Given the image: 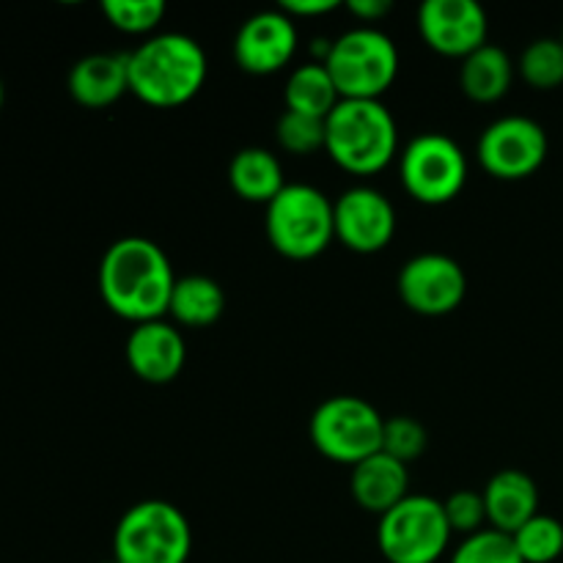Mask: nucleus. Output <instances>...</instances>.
Instances as JSON below:
<instances>
[{
	"label": "nucleus",
	"mask_w": 563,
	"mask_h": 563,
	"mask_svg": "<svg viewBox=\"0 0 563 563\" xmlns=\"http://www.w3.org/2000/svg\"><path fill=\"white\" fill-rule=\"evenodd\" d=\"M267 240L280 256L308 262L335 240L333 201L313 185L291 181L267 203Z\"/></svg>",
	"instance_id": "nucleus-4"
},
{
	"label": "nucleus",
	"mask_w": 563,
	"mask_h": 563,
	"mask_svg": "<svg viewBox=\"0 0 563 563\" xmlns=\"http://www.w3.org/2000/svg\"><path fill=\"white\" fill-rule=\"evenodd\" d=\"M429 443V434L423 429V423L412 416H394V418H385V427H383V451L394 460L405 462H416L418 456L427 451Z\"/></svg>",
	"instance_id": "nucleus-28"
},
{
	"label": "nucleus",
	"mask_w": 563,
	"mask_h": 563,
	"mask_svg": "<svg viewBox=\"0 0 563 563\" xmlns=\"http://www.w3.org/2000/svg\"><path fill=\"white\" fill-rule=\"evenodd\" d=\"M487 526L500 533H517L528 520L539 515V489L522 471H500L484 487Z\"/></svg>",
	"instance_id": "nucleus-18"
},
{
	"label": "nucleus",
	"mask_w": 563,
	"mask_h": 563,
	"mask_svg": "<svg viewBox=\"0 0 563 563\" xmlns=\"http://www.w3.org/2000/svg\"><path fill=\"white\" fill-rule=\"evenodd\" d=\"M130 60V91L152 108L187 104L207 82V53L187 33H157L137 44Z\"/></svg>",
	"instance_id": "nucleus-2"
},
{
	"label": "nucleus",
	"mask_w": 563,
	"mask_h": 563,
	"mask_svg": "<svg viewBox=\"0 0 563 563\" xmlns=\"http://www.w3.org/2000/svg\"><path fill=\"white\" fill-rule=\"evenodd\" d=\"M410 471H407L405 462L394 460L385 451H377L368 460L357 462L352 467V498L361 506L363 511H372V515L383 517L385 511L394 509L396 504L410 495Z\"/></svg>",
	"instance_id": "nucleus-17"
},
{
	"label": "nucleus",
	"mask_w": 563,
	"mask_h": 563,
	"mask_svg": "<svg viewBox=\"0 0 563 563\" xmlns=\"http://www.w3.org/2000/svg\"><path fill=\"white\" fill-rule=\"evenodd\" d=\"M190 550V522L168 500L130 506L113 533V559L119 563H187Z\"/></svg>",
	"instance_id": "nucleus-6"
},
{
	"label": "nucleus",
	"mask_w": 563,
	"mask_h": 563,
	"mask_svg": "<svg viewBox=\"0 0 563 563\" xmlns=\"http://www.w3.org/2000/svg\"><path fill=\"white\" fill-rule=\"evenodd\" d=\"M449 563H526L515 548V539L509 533H500L495 528L473 533L462 539Z\"/></svg>",
	"instance_id": "nucleus-26"
},
{
	"label": "nucleus",
	"mask_w": 563,
	"mask_h": 563,
	"mask_svg": "<svg viewBox=\"0 0 563 563\" xmlns=\"http://www.w3.org/2000/svg\"><path fill=\"white\" fill-rule=\"evenodd\" d=\"M478 159L495 179H528L548 159V132L528 115H504L478 137Z\"/></svg>",
	"instance_id": "nucleus-10"
},
{
	"label": "nucleus",
	"mask_w": 563,
	"mask_h": 563,
	"mask_svg": "<svg viewBox=\"0 0 563 563\" xmlns=\"http://www.w3.org/2000/svg\"><path fill=\"white\" fill-rule=\"evenodd\" d=\"M324 124V148L346 174L372 176L394 163L399 126L379 99H341Z\"/></svg>",
	"instance_id": "nucleus-3"
},
{
	"label": "nucleus",
	"mask_w": 563,
	"mask_h": 563,
	"mask_svg": "<svg viewBox=\"0 0 563 563\" xmlns=\"http://www.w3.org/2000/svg\"><path fill=\"white\" fill-rule=\"evenodd\" d=\"M297 49V27L280 9L247 16L234 38V60L247 75H275L291 60Z\"/></svg>",
	"instance_id": "nucleus-14"
},
{
	"label": "nucleus",
	"mask_w": 563,
	"mask_h": 563,
	"mask_svg": "<svg viewBox=\"0 0 563 563\" xmlns=\"http://www.w3.org/2000/svg\"><path fill=\"white\" fill-rule=\"evenodd\" d=\"M104 563H119V561H115V559H110V561H104Z\"/></svg>",
	"instance_id": "nucleus-33"
},
{
	"label": "nucleus",
	"mask_w": 563,
	"mask_h": 563,
	"mask_svg": "<svg viewBox=\"0 0 563 563\" xmlns=\"http://www.w3.org/2000/svg\"><path fill=\"white\" fill-rule=\"evenodd\" d=\"M561 42H563V36H561Z\"/></svg>",
	"instance_id": "nucleus-34"
},
{
	"label": "nucleus",
	"mask_w": 563,
	"mask_h": 563,
	"mask_svg": "<svg viewBox=\"0 0 563 563\" xmlns=\"http://www.w3.org/2000/svg\"><path fill=\"white\" fill-rule=\"evenodd\" d=\"M385 418L361 396H330L313 410L308 434L313 449L330 462L355 467L383 451Z\"/></svg>",
	"instance_id": "nucleus-8"
},
{
	"label": "nucleus",
	"mask_w": 563,
	"mask_h": 563,
	"mask_svg": "<svg viewBox=\"0 0 563 563\" xmlns=\"http://www.w3.org/2000/svg\"><path fill=\"white\" fill-rule=\"evenodd\" d=\"M511 80H515V64H511L509 53H504L495 44L487 42L476 53L462 58L460 86L473 102H498L509 93Z\"/></svg>",
	"instance_id": "nucleus-20"
},
{
	"label": "nucleus",
	"mask_w": 563,
	"mask_h": 563,
	"mask_svg": "<svg viewBox=\"0 0 563 563\" xmlns=\"http://www.w3.org/2000/svg\"><path fill=\"white\" fill-rule=\"evenodd\" d=\"M187 361V346L179 330L165 319L135 324L126 339V363L132 374L148 385L174 383Z\"/></svg>",
	"instance_id": "nucleus-15"
},
{
	"label": "nucleus",
	"mask_w": 563,
	"mask_h": 563,
	"mask_svg": "<svg viewBox=\"0 0 563 563\" xmlns=\"http://www.w3.org/2000/svg\"><path fill=\"white\" fill-rule=\"evenodd\" d=\"M346 11L352 16H357L363 25H372V22H379L383 16H388L394 11V3L390 0H346Z\"/></svg>",
	"instance_id": "nucleus-30"
},
{
	"label": "nucleus",
	"mask_w": 563,
	"mask_h": 563,
	"mask_svg": "<svg viewBox=\"0 0 563 563\" xmlns=\"http://www.w3.org/2000/svg\"><path fill=\"white\" fill-rule=\"evenodd\" d=\"M399 174L401 185L416 201L440 207L465 190L467 157L454 137L443 132H423L401 152Z\"/></svg>",
	"instance_id": "nucleus-9"
},
{
	"label": "nucleus",
	"mask_w": 563,
	"mask_h": 563,
	"mask_svg": "<svg viewBox=\"0 0 563 563\" xmlns=\"http://www.w3.org/2000/svg\"><path fill=\"white\" fill-rule=\"evenodd\" d=\"M515 548L526 563H553L563 555V526L550 515H537L517 533Z\"/></svg>",
	"instance_id": "nucleus-24"
},
{
	"label": "nucleus",
	"mask_w": 563,
	"mask_h": 563,
	"mask_svg": "<svg viewBox=\"0 0 563 563\" xmlns=\"http://www.w3.org/2000/svg\"><path fill=\"white\" fill-rule=\"evenodd\" d=\"M418 31L434 53L467 58L487 44V11L476 0H427L418 9Z\"/></svg>",
	"instance_id": "nucleus-13"
},
{
	"label": "nucleus",
	"mask_w": 563,
	"mask_h": 563,
	"mask_svg": "<svg viewBox=\"0 0 563 563\" xmlns=\"http://www.w3.org/2000/svg\"><path fill=\"white\" fill-rule=\"evenodd\" d=\"M339 5V0H280V11L289 14L291 20H295V16L328 14V11H335Z\"/></svg>",
	"instance_id": "nucleus-31"
},
{
	"label": "nucleus",
	"mask_w": 563,
	"mask_h": 563,
	"mask_svg": "<svg viewBox=\"0 0 563 563\" xmlns=\"http://www.w3.org/2000/svg\"><path fill=\"white\" fill-rule=\"evenodd\" d=\"M130 91V60L124 53H91L69 71V93L82 108H110Z\"/></svg>",
	"instance_id": "nucleus-16"
},
{
	"label": "nucleus",
	"mask_w": 563,
	"mask_h": 563,
	"mask_svg": "<svg viewBox=\"0 0 563 563\" xmlns=\"http://www.w3.org/2000/svg\"><path fill=\"white\" fill-rule=\"evenodd\" d=\"M517 66L528 86L539 91H553L563 86V42L553 36L537 38L522 49Z\"/></svg>",
	"instance_id": "nucleus-23"
},
{
	"label": "nucleus",
	"mask_w": 563,
	"mask_h": 563,
	"mask_svg": "<svg viewBox=\"0 0 563 563\" xmlns=\"http://www.w3.org/2000/svg\"><path fill=\"white\" fill-rule=\"evenodd\" d=\"M335 240L355 253H379L396 234V209L388 196L366 185L350 187L333 201Z\"/></svg>",
	"instance_id": "nucleus-12"
},
{
	"label": "nucleus",
	"mask_w": 563,
	"mask_h": 563,
	"mask_svg": "<svg viewBox=\"0 0 563 563\" xmlns=\"http://www.w3.org/2000/svg\"><path fill=\"white\" fill-rule=\"evenodd\" d=\"M174 284L170 258L146 236H121L99 262V295L104 306L132 324L163 319Z\"/></svg>",
	"instance_id": "nucleus-1"
},
{
	"label": "nucleus",
	"mask_w": 563,
	"mask_h": 563,
	"mask_svg": "<svg viewBox=\"0 0 563 563\" xmlns=\"http://www.w3.org/2000/svg\"><path fill=\"white\" fill-rule=\"evenodd\" d=\"M3 102H5V88H3V80H0V110H3Z\"/></svg>",
	"instance_id": "nucleus-32"
},
{
	"label": "nucleus",
	"mask_w": 563,
	"mask_h": 563,
	"mask_svg": "<svg viewBox=\"0 0 563 563\" xmlns=\"http://www.w3.org/2000/svg\"><path fill=\"white\" fill-rule=\"evenodd\" d=\"M225 311V295L209 275H185L176 278L168 313L185 328H209Z\"/></svg>",
	"instance_id": "nucleus-21"
},
{
	"label": "nucleus",
	"mask_w": 563,
	"mask_h": 563,
	"mask_svg": "<svg viewBox=\"0 0 563 563\" xmlns=\"http://www.w3.org/2000/svg\"><path fill=\"white\" fill-rule=\"evenodd\" d=\"M229 185L242 201L264 203L267 207L289 181L284 179V165L269 148L247 146L231 157Z\"/></svg>",
	"instance_id": "nucleus-19"
},
{
	"label": "nucleus",
	"mask_w": 563,
	"mask_h": 563,
	"mask_svg": "<svg viewBox=\"0 0 563 563\" xmlns=\"http://www.w3.org/2000/svg\"><path fill=\"white\" fill-rule=\"evenodd\" d=\"M396 286L410 311L421 317H445L465 300L467 275L462 264L445 253H421L405 262Z\"/></svg>",
	"instance_id": "nucleus-11"
},
{
	"label": "nucleus",
	"mask_w": 563,
	"mask_h": 563,
	"mask_svg": "<svg viewBox=\"0 0 563 563\" xmlns=\"http://www.w3.org/2000/svg\"><path fill=\"white\" fill-rule=\"evenodd\" d=\"M324 66L341 99H379L399 75V49L379 27L357 25L335 38Z\"/></svg>",
	"instance_id": "nucleus-5"
},
{
	"label": "nucleus",
	"mask_w": 563,
	"mask_h": 563,
	"mask_svg": "<svg viewBox=\"0 0 563 563\" xmlns=\"http://www.w3.org/2000/svg\"><path fill=\"white\" fill-rule=\"evenodd\" d=\"M102 14L121 33H152L163 22L165 3L163 0H104Z\"/></svg>",
	"instance_id": "nucleus-27"
},
{
	"label": "nucleus",
	"mask_w": 563,
	"mask_h": 563,
	"mask_svg": "<svg viewBox=\"0 0 563 563\" xmlns=\"http://www.w3.org/2000/svg\"><path fill=\"white\" fill-rule=\"evenodd\" d=\"M451 537L443 500L432 495H407L377 526V548L388 563H438Z\"/></svg>",
	"instance_id": "nucleus-7"
},
{
	"label": "nucleus",
	"mask_w": 563,
	"mask_h": 563,
	"mask_svg": "<svg viewBox=\"0 0 563 563\" xmlns=\"http://www.w3.org/2000/svg\"><path fill=\"white\" fill-rule=\"evenodd\" d=\"M324 121L328 119L284 110L278 124H275V137H278V143L289 154H313L324 148V137H328V124Z\"/></svg>",
	"instance_id": "nucleus-25"
},
{
	"label": "nucleus",
	"mask_w": 563,
	"mask_h": 563,
	"mask_svg": "<svg viewBox=\"0 0 563 563\" xmlns=\"http://www.w3.org/2000/svg\"><path fill=\"white\" fill-rule=\"evenodd\" d=\"M443 509L451 531L462 533V537H473V533L487 528V506H484V495L476 493V489L451 493L443 500Z\"/></svg>",
	"instance_id": "nucleus-29"
},
{
	"label": "nucleus",
	"mask_w": 563,
	"mask_h": 563,
	"mask_svg": "<svg viewBox=\"0 0 563 563\" xmlns=\"http://www.w3.org/2000/svg\"><path fill=\"white\" fill-rule=\"evenodd\" d=\"M284 102L286 110L328 119L335 110V104L341 102V97L328 66L319 64V60H308V64L297 66L289 75V80H286Z\"/></svg>",
	"instance_id": "nucleus-22"
}]
</instances>
